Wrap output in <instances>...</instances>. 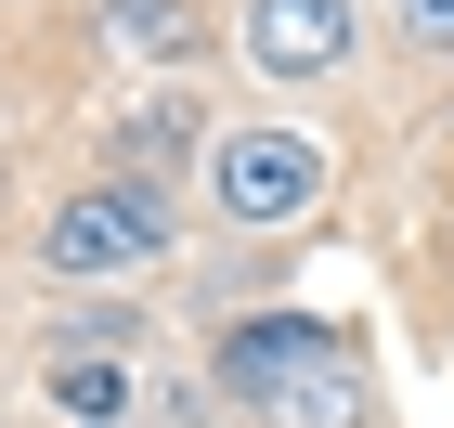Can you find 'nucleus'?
Returning a JSON list of instances; mask_svg holds the SVG:
<instances>
[{"label": "nucleus", "instance_id": "f257e3e1", "mask_svg": "<svg viewBox=\"0 0 454 428\" xmlns=\"http://www.w3.org/2000/svg\"><path fill=\"white\" fill-rule=\"evenodd\" d=\"M221 390L247 428H377V363L350 351L325 312H260L221 338Z\"/></svg>", "mask_w": 454, "mask_h": 428}, {"label": "nucleus", "instance_id": "f03ea898", "mask_svg": "<svg viewBox=\"0 0 454 428\" xmlns=\"http://www.w3.org/2000/svg\"><path fill=\"white\" fill-rule=\"evenodd\" d=\"M182 234H169V195L156 182H130V169H105V182H78L66 208L39 221V273L52 285H117V273H156Z\"/></svg>", "mask_w": 454, "mask_h": 428}, {"label": "nucleus", "instance_id": "7ed1b4c3", "mask_svg": "<svg viewBox=\"0 0 454 428\" xmlns=\"http://www.w3.org/2000/svg\"><path fill=\"white\" fill-rule=\"evenodd\" d=\"M208 195H221V221L273 234V221H299V208L325 195V143H312V130H273V117L208 130Z\"/></svg>", "mask_w": 454, "mask_h": 428}, {"label": "nucleus", "instance_id": "20e7f679", "mask_svg": "<svg viewBox=\"0 0 454 428\" xmlns=\"http://www.w3.org/2000/svg\"><path fill=\"white\" fill-rule=\"evenodd\" d=\"M234 52L299 91V78H338L350 52H364V13H350V0H247V13H234Z\"/></svg>", "mask_w": 454, "mask_h": 428}, {"label": "nucleus", "instance_id": "39448f33", "mask_svg": "<svg viewBox=\"0 0 454 428\" xmlns=\"http://www.w3.org/2000/svg\"><path fill=\"white\" fill-rule=\"evenodd\" d=\"M130 402H143L130 351H52V416L66 428H130Z\"/></svg>", "mask_w": 454, "mask_h": 428}, {"label": "nucleus", "instance_id": "423d86ee", "mask_svg": "<svg viewBox=\"0 0 454 428\" xmlns=\"http://www.w3.org/2000/svg\"><path fill=\"white\" fill-rule=\"evenodd\" d=\"M105 27H117V52H143V66H182V52L208 39V13H195V0H105Z\"/></svg>", "mask_w": 454, "mask_h": 428}, {"label": "nucleus", "instance_id": "0eeeda50", "mask_svg": "<svg viewBox=\"0 0 454 428\" xmlns=\"http://www.w3.org/2000/svg\"><path fill=\"white\" fill-rule=\"evenodd\" d=\"M182 130H195L182 105H130V117H117V156H130V182H156V169H169V156H182Z\"/></svg>", "mask_w": 454, "mask_h": 428}, {"label": "nucleus", "instance_id": "6e6552de", "mask_svg": "<svg viewBox=\"0 0 454 428\" xmlns=\"http://www.w3.org/2000/svg\"><path fill=\"white\" fill-rule=\"evenodd\" d=\"M389 27H403V39H416V52H428V66H454V0H389Z\"/></svg>", "mask_w": 454, "mask_h": 428}, {"label": "nucleus", "instance_id": "1a4fd4ad", "mask_svg": "<svg viewBox=\"0 0 454 428\" xmlns=\"http://www.w3.org/2000/svg\"><path fill=\"white\" fill-rule=\"evenodd\" d=\"M143 338V312H66L52 324V351H130Z\"/></svg>", "mask_w": 454, "mask_h": 428}]
</instances>
